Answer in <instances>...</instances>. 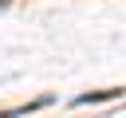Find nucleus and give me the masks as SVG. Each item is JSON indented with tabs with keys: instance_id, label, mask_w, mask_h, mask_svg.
<instances>
[{
	"instance_id": "f257e3e1",
	"label": "nucleus",
	"mask_w": 126,
	"mask_h": 118,
	"mask_svg": "<svg viewBox=\"0 0 126 118\" xmlns=\"http://www.w3.org/2000/svg\"><path fill=\"white\" fill-rule=\"evenodd\" d=\"M118 94H122V90H91V94H79L75 102L87 106V102H102V98H118Z\"/></svg>"
}]
</instances>
